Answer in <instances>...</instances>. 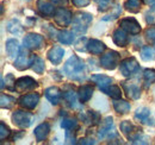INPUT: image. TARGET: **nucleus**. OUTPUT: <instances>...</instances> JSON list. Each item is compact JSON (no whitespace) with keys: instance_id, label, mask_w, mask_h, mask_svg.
<instances>
[{"instance_id":"obj_1","label":"nucleus","mask_w":155,"mask_h":145,"mask_svg":"<svg viewBox=\"0 0 155 145\" xmlns=\"http://www.w3.org/2000/svg\"><path fill=\"white\" fill-rule=\"evenodd\" d=\"M63 72L66 76H68L72 80L82 81L86 77V66L81 58H79L77 55H73L68 58V61L63 66Z\"/></svg>"},{"instance_id":"obj_2","label":"nucleus","mask_w":155,"mask_h":145,"mask_svg":"<svg viewBox=\"0 0 155 145\" xmlns=\"http://www.w3.org/2000/svg\"><path fill=\"white\" fill-rule=\"evenodd\" d=\"M92 20H93V16L87 12L77 13L72 21V27H73L74 32H77L79 35H85L86 31L88 30Z\"/></svg>"},{"instance_id":"obj_3","label":"nucleus","mask_w":155,"mask_h":145,"mask_svg":"<svg viewBox=\"0 0 155 145\" xmlns=\"http://www.w3.org/2000/svg\"><path fill=\"white\" fill-rule=\"evenodd\" d=\"M140 70L138 62L134 57H128L119 63V72L125 77H131Z\"/></svg>"},{"instance_id":"obj_4","label":"nucleus","mask_w":155,"mask_h":145,"mask_svg":"<svg viewBox=\"0 0 155 145\" xmlns=\"http://www.w3.org/2000/svg\"><path fill=\"white\" fill-rule=\"evenodd\" d=\"M34 60H35V56L30 54L29 50L24 47L23 49H20L19 54L15 61V67L18 70H25L29 67H31V64L34 63Z\"/></svg>"},{"instance_id":"obj_5","label":"nucleus","mask_w":155,"mask_h":145,"mask_svg":"<svg viewBox=\"0 0 155 145\" xmlns=\"http://www.w3.org/2000/svg\"><path fill=\"white\" fill-rule=\"evenodd\" d=\"M32 119L34 115L29 112L21 111V109H17L12 113V121L16 126L20 127V128H26L32 124Z\"/></svg>"},{"instance_id":"obj_6","label":"nucleus","mask_w":155,"mask_h":145,"mask_svg":"<svg viewBox=\"0 0 155 145\" xmlns=\"http://www.w3.org/2000/svg\"><path fill=\"white\" fill-rule=\"evenodd\" d=\"M100 64L103 68L107 69V70H114L117 66L119 64V54L117 51H107L106 54H104L100 58Z\"/></svg>"},{"instance_id":"obj_7","label":"nucleus","mask_w":155,"mask_h":145,"mask_svg":"<svg viewBox=\"0 0 155 145\" xmlns=\"http://www.w3.org/2000/svg\"><path fill=\"white\" fill-rule=\"evenodd\" d=\"M43 44H44V38L38 34H28L23 39V45L26 49H31V50L41 49Z\"/></svg>"},{"instance_id":"obj_8","label":"nucleus","mask_w":155,"mask_h":145,"mask_svg":"<svg viewBox=\"0 0 155 145\" xmlns=\"http://www.w3.org/2000/svg\"><path fill=\"white\" fill-rule=\"evenodd\" d=\"M19 105L23 108L34 109L39 102V94L37 93H29L25 95H21L18 100Z\"/></svg>"},{"instance_id":"obj_9","label":"nucleus","mask_w":155,"mask_h":145,"mask_svg":"<svg viewBox=\"0 0 155 145\" xmlns=\"http://www.w3.org/2000/svg\"><path fill=\"white\" fill-rule=\"evenodd\" d=\"M54 19H55V23L60 26H67L72 21V12L64 7H60L58 10H55Z\"/></svg>"},{"instance_id":"obj_10","label":"nucleus","mask_w":155,"mask_h":145,"mask_svg":"<svg viewBox=\"0 0 155 145\" xmlns=\"http://www.w3.org/2000/svg\"><path fill=\"white\" fill-rule=\"evenodd\" d=\"M37 87V82L30 76H23L16 80V89L18 92H29Z\"/></svg>"},{"instance_id":"obj_11","label":"nucleus","mask_w":155,"mask_h":145,"mask_svg":"<svg viewBox=\"0 0 155 145\" xmlns=\"http://www.w3.org/2000/svg\"><path fill=\"white\" fill-rule=\"evenodd\" d=\"M119 25L122 29H124L127 32L131 35H138L141 31V26L135 18H124L119 21Z\"/></svg>"},{"instance_id":"obj_12","label":"nucleus","mask_w":155,"mask_h":145,"mask_svg":"<svg viewBox=\"0 0 155 145\" xmlns=\"http://www.w3.org/2000/svg\"><path fill=\"white\" fill-rule=\"evenodd\" d=\"M136 120L141 124H144V125H154V120L150 118V111L147 108V107H140V108L136 109L135 115H134Z\"/></svg>"},{"instance_id":"obj_13","label":"nucleus","mask_w":155,"mask_h":145,"mask_svg":"<svg viewBox=\"0 0 155 145\" xmlns=\"http://www.w3.org/2000/svg\"><path fill=\"white\" fill-rule=\"evenodd\" d=\"M122 86H123L124 91L127 93V95H128L130 99H133V100L140 99V96H141V89H140V87L137 86L136 82H131V81L128 82V81H124V82H122Z\"/></svg>"},{"instance_id":"obj_14","label":"nucleus","mask_w":155,"mask_h":145,"mask_svg":"<svg viewBox=\"0 0 155 145\" xmlns=\"http://www.w3.org/2000/svg\"><path fill=\"white\" fill-rule=\"evenodd\" d=\"M112 40L114 43L120 47V48H124L128 45L129 43V38H128V35H127V31L124 29H117L115 30L114 35H112Z\"/></svg>"},{"instance_id":"obj_15","label":"nucleus","mask_w":155,"mask_h":145,"mask_svg":"<svg viewBox=\"0 0 155 145\" xmlns=\"http://www.w3.org/2000/svg\"><path fill=\"white\" fill-rule=\"evenodd\" d=\"M114 131V119L111 117H106L101 124V128L98 132V138L104 139Z\"/></svg>"},{"instance_id":"obj_16","label":"nucleus","mask_w":155,"mask_h":145,"mask_svg":"<svg viewBox=\"0 0 155 145\" xmlns=\"http://www.w3.org/2000/svg\"><path fill=\"white\" fill-rule=\"evenodd\" d=\"M36 6H37V10L42 16L49 17V16H53L55 13V8H54L53 2H49L47 0H37Z\"/></svg>"},{"instance_id":"obj_17","label":"nucleus","mask_w":155,"mask_h":145,"mask_svg":"<svg viewBox=\"0 0 155 145\" xmlns=\"http://www.w3.org/2000/svg\"><path fill=\"white\" fill-rule=\"evenodd\" d=\"M105 49H106V45L99 39H90L87 42V50L92 55L103 54L105 51Z\"/></svg>"},{"instance_id":"obj_18","label":"nucleus","mask_w":155,"mask_h":145,"mask_svg":"<svg viewBox=\"0 0 155 145\" xmlns=\"http://www.w3.org/2000/svg\"><path fill=\"white\" fill-rule=\"evenodd\" d=\"M5 49H6V54L8 55L10 58H17V56L19 54V43L17 39H7L6 44H5Z\"/></svg>"},{"instance_id":"obj_19","label":"nucleus","mask_w":155,"mask_h":145,"mask_svg":"<svg viewBox=\"0 0 155 145\" xmlns=\"http://www.w3.org/2000/svg\"><path fill=\"white\" fill-rule=\"evenodd\" d=\"M63 56H64V49L61 48V47H54V48H51V49L49 50V53H48V58H49V61H50L53 64H55V66H58V64L61 63Z\"/></svg>"},{"instance_id":"obj_20","label":"nucleus","mask_w":155,"mask_h":145,"mask_svg":"<svg viewBox=\"0 0 155 145\" xmlns=\"http://www.w3.org/2000/svg\"><path fill=\"white\" fill-rule=\"evenodd\" d=\"M34 133H35V137H36L37 142H43V140L47 139V137L50 133V125L48 123H42L35 128Z\"/></svg>"},{"instance_id":"obj_21","label":"nucleus","mask_w":155,"mask_h":145,"mask_svg":"<svg viewBox=\"0 0 155 145\" xmlns=\"http://www.w3.org/2000/svg\"><path fill=\"white\" fill-rule=\"evenodd\" d=\"M80 118L82 119V121L85 124H88V125H98L99 121H100V114L96 112V111H87L86 113H81L80 114Z\"/></svg>"},{"instance_id":"obj_22","label":"nucleus","mask_w":155,"mask_h":145,"mask_svg":"<svg viewBox=\"0 0 155 145\" xmlns=\"http://www.w3.org/2000/svg\"><path fill=\"white\" fill-rule=\"evenodd\" d=\"M44 94H45V98H47L53 105H58V102H60V100H61V96H62L61 91L58 89V87H54V86L47 88L45 92H44Z\"/></svg>"},{"instance_id":"obj_23","label":"nucleus","mask_w":155,"mask_h":145,"mask_svg":"<svg viewBox=\"0 0 155 145\" xmlns=\"http://www.w3.org/2000/svg\"><path fill=\"white\" fill-rule=\"evenodd\" d=\"M92 95H93V86L91 85H84L78 91V96L81 102H87L92 98Z\"/></svg>"},{"instance_id":"obj_24","label":"nucleus","mask_w":155,"mask_h":145,"mask_svg":"<svg viewBox=\"0 0 155 145\" xmlns=\"http://www.w3.org/2000/svg\"><path fill=\"white\" fill-rule=\"evenodd\" d=\"M91 80H92L94 83H97V86L101 91L112 83V79H111V77H109V76H106V75H101V74H99V75H93V76L91 77Z\"/></svg>"},{"instance_id":"obj_25","label":"nucleus","mask_w":155,"mask_h":145,"mask_svg":"<svg viewBox=\"0 0 155 145\" xmlns=\"http://www.w3.org/2000/svg\"><path fill=\"white\" fill-rule=\"evenodd\" d=\"M114 108H115V111H116L117 113H119V114H127V113L130 112L131 106H130V104H129L128 101H125V100L115 99V101H114Z\"/></svg>"},{"instance_id":"obj_26","label":"nucleus","mask_w":155,"mask_h":145,"mask_svg":"<svg viewBox=\"0 0 155 145\" xmlns=\"http://www.w3.org/2000/svg\"><path fill=\"white\" fill-rule=\"evenodd\" d=\"M58 39L62 44H72L74 42V32L68 31V30L60 31L58 35Z\"/></svg>"},{"instance_id":"obj_27","label":"nucleus","mask_w":155,"mask_h":145,"mask_svg":"<svg viewBox=\"0 0 155 145\" xmlns=\"http://www.w3.org/2000/svg\"><path fill=\"white\" fill-rule=\"evenodd\" d=\"M6 29L8 32H11L12 35H20L23 32V27L20 25L19 20L18 19H12L7 23L6 25Z\"/></svg>"},{"instance_id":"obj_28","label":"nucleus","mask_w":155,"mask_h":145,"mask_svg":"<svg viewBox=\"0 0 155 145\" xmlns=\"http://www.w3.org/2000/svg\"><path fill=\"white\" fill-rule=\"evenodd\" d=\"M63 98L66 99V101L68 102V105H69L72 108H79V107H80V105H79V102H78V96L74 91L64 92Z\"/></svg>"},{"instance_id":"obj_29","label":"nucleus","mask_w":155,"mask_h":145,"mask_svg":"<svg viewBox=\"0 0 155 145\" xmlns=\"http://www.w3.org/2000/svg\"><path fill=\"white\" fill-rule=\"evenodd\" d=\"M120 131L123 134H125L128 138H130L131 136H134V132L136 131V127L129 121V120H124L120 123Z\"/></svg>"},{"instance_id":"obj_30","label":"nucleus","mask_w":155,"mask_h":145,"mask_svg":"<svg viewBox=\"0 0 155 145\" xmlns=\"http://www.w3.org/2000/svg\"><path fill=\"white\" fill-rule=\"evenodd\" d=\"M104 93H106L107 95H110L112 99H119L120 95H122V92H120V88L118 86H115V85H110L107 86L106 88L103 89Z\"/></svg>"},{"instance_id":"obj_31","label":"nucleus","mask_w":155,"mask_h":145,"mask_svg":"<svg viewBox=\"0 0 155 145\" xmlns=\"http://www.w3.org/2000/svg\"><path fill=\"white\" fill-rule=\"evenodd\" d=\"M124 7L128 11H130L133 13H136L141 8V0H127L124 2Z\"/></svg>"},{"instance_id":"obj_32","label":"nucleus","mask_w":155,"mask_h":145,"mask_svg":"<svg viewBox=\"0 0 155 145\" xmlns=\"http://www.w3.org/2000/svg\"><path fill=\"white\" fill-rule=\"evenodd\" d=\"M143 79L146 82V86H150L155 83V70L154 69H146L143 72Z\"/></svg>"},{"instance_id":"obj_33","label":"nucleus","mask_w":155,"mask_h":145,"mask_svg":"<svg viewBox=\"0 0 155 145\" xmlns=\"http://www.w3.org/2000/svg\"><path fill=\"white\" fill-rule=\"evenodd\" d=\"M32 69L34 72H37V74H42L45 69V64H44V61L41 58V57H36L35 56V60H34V63H32Z\"/></svg>"},{"instance_id":"obj_34","label":"nucleus","mask_w":155,"mask_h":145,"mask_svg":"<svg viewBox=\"0 0 155 145\" xmlns=\"http://www.w3.org/2000/svg\"><path fill=\"white\" fill-rule=\"evenodd\" d=\"M15 99L10 95H5V94H1V100H0V106L2 108H11L15 104Z\"/></svg>"},{"instance_id":"obj_35","label":"nucleus","mask_w":155,"mask_h":145,"mask_svg":"<svg viewBox=\"0 0 155 145\" xmlns=\"http://www.w3.org/2000/svg\"><path fill=\"white\" fill-rule=\"evenodd\" d=\"M141 58H142L143 61H146V62L152 61V60L154 58L153 49L149 48V47H144V48H142V50H141Z\"/></svg>"},{"instance_id":"obj_36","label":"nucleus","mask_w":155,"mask_h":145,"mask_svg":"<svg viewBox=\"0 0 155 145\" xmlns=\"http://www.w3.org/2000/svg\"><path fill=\"white\" fill-rule=\"evenodd\" d=\"M77 121L74 120V119H69V118H66V119H63L62 120V123H61V127L63 128V130H67V131H71V130H74L75 127H77Z\"/></svg>"},{"instance_id":"obj_37","label":"nucleus","mask_w":155,"mask_h":145,"mask_svg":"<svg viewBox=\"0 0 155 145\" xmlns=\"http://www.w3.org/2000/svg\"><path fill=\"white\" fill-rule=\"evenodd\" d=\"M11 134V131H10V127L7 126L5 123H0V140H5L6 138H8Z\"/></svg>"},{"instance_id":"obj_38","label":"nucleus","mask_w":155,"mask_h":145,"mask_svg":"<svg viewBox=\"0 0 155 145\" xmlns=\"http://www.w3.org/2000/svg\"><path fill=\"white\" fill-rule=\"evenodd\" d=\"M146 21L150 25H154L155 24V6H152L149 11L146 12Z\"/></svg>"},{"instance_id":"obj_39","label":"nucleus","mask_w":155,"mask_h":145,"mask_svg":"<svg viewBox=\"0 0 155 145\" xmlns=\"http://www.w3.org/2000/svg\"><path fill=\"white\" fill-rule=\"evenodd\" d=\"M6 87L10 91H16V79L13 77L12 74H7L6 75Z\"/></svg>"},{"instance_id":"obj_40","label":"nucleus","mask_w":155,"mask_h":145,"mask_svg":"<svg viewBox=\"0 0 155 145\" xmlns=\"http://www.w3.org/2000/svg\"><path fill=\"white\" fill-rule=\"evenodd\" d=\"M43 31H44L48 36L50 37V38H55V37L58 35V32L54 29V26H53V25H50V24L44 25V26H43Z\"/></svg>"},{"instance_id":"obj_41","label":"nucleus","mask_w":155,"mask_h":145,"mask_svg":"<svg viewBox=\"0 0 155 145\" xmlns=\"http://www.w3.org/2000/svg\"><path fill=\"white\" fill-rule=\"evenodd\" d=\"M94 1L97 2L99 11H106L111 5V0H94Z\"/></svg>"},{"instance_id":"obj_42","label":"nucleus","mask_w":155,"mask_h":145,"mask_svg":"<svg viewBox=\"0 0 155 145\" xmlns=\"http://www.w3.org/2000/svg\"><path fill=\"white\" fill-rule=\"evenodd\" d=\"M146 38L148 42L155 43V27H149L146 30Z\"/></svg>"},{"instance_id":"obj_43","label":"nucleus","mask_w":155,"mask_h":145,"mask_svg":"<svg viewBox=\"0 0 155 145\" xmlns=\"http://www.w3.org/2000/svg\"><path fill=\"white\" fill-rule=\"evenodd\" d=\"M72 2L77 7H85L91 2V0H72Z\"/></svg>"},{"instance_id":"obj_44","label":"nucleus","mask_w":155,"mask_h":145,"mask_svg":"<svg viewBox=\"0 0 155 145\" xmlns=\"http://www.w3.org/2000/svg\"><path fill=\"white\" fill-rule=\"evenodd\" d=\"M79 144H88V145H92V144H96V142L93 139H87V138H84V139H80V142H78Z\"/></svg>"},{"instance_id":"obj_45","label":"nucleus","mask_w":155,"mask_h":145,"mask_svg":"<svg viewBox=\"0 0 155 145\" xmlns=\"http://www.w3.org/2000/svg\"><path fill=\"white\" fill-rule=\"evenodd\" d=\"M50 2H53L54 5H66L68 2V0H49Z\"/></svg>"},{"instance_id":"obj_46","label":"nucleus","mask_w":155,"mask_h":145,"mask_svg":"<svg viewBox=\"0 0 155 145\" xmlns=\"http://www.w3.org/2000/svg\"><path fill=\"white\" fill-rule=\"evenodd\" d=\"M144 4L147 5H150V6H155V0H143Z\"/></svg>"}]
</instances>
